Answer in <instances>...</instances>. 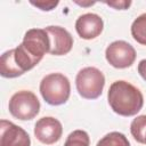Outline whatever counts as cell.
Here are the masks:
<instances>
[{
  "instance_id": "1",
  "label": "cell",
  "mask_w": 146,
  "mask_h": 146,
  "mask_svg": "<svg viewBox=\"0 0 146 146\" xmlns=\"http://www.w3.org/2000/svg\"><path fill=\"white\" fill-rule=\"evenodd\" d=\"M15 60L25 73L32 70L50 50V40L44 29H30L24 34L22 43L14 48Z\"/></svg>"
},
{
  "instance_id": "2",
  "label": "cell",
  "mask_w": 146,
  "mask_h": 146,
  "mask_svg": "<svg viewBox=\"0 0 146 146\" xmlns=\"http://www.w3.org/2000/svg\"><path fill=\"white\" fill-rule=\"evenodd\" d=\"M107 100L113 112L122 116L136 115L144 105L140 90L123 80H117L110 86Z\"/></svg>"
},
{
  "instance_id": "3",
  "label": "cell",
  "mask_w": 146,
  "mask_h": 146,
  "mask_svg": "<svg viewBox=\"0 0 146 146\" xmlns=\"http://www.w3.org/2000/svg\"><path fill=\"white\" fill-rule=\"evenodd\" d=\"M40 94L46 103L52 106L65 104L71 94V83L62 73H50L40 82Z\"/></svg>"
},
{
  "instance_id": "4",
  "label": "cell",
  "mask_w": 146,
  "mask_h": 146,
  "mask_svg": "<svg viewBox=\"0 0 146 146\" xmlns=\"http://www.w3.org/2000/svg\"><path fill=\"white\" fill-rule=\"evenodd\" d=\"M75 86L81 97L86 99H96L103 92L105 76L97 67L88 66L80 70L76 74Z\"/></svg>"
},
{
  "instance_id": "5",
  "label": "cell",
  "mask_w": 146,
  "mask_h": 146,
  "mask_svg": "<svg viewBox=\"0 0 146 146\" xmlns=\"http://www.w3.org/2000/svg\"><path fill=\"white\" fill-rule=\"evenodd\" d=\"M8 108L10 114L18 120H32L40 111V102L32 91L21 90L11 96Z\"/></svg>"
},
{
  "instance_id": "6",
  "label": "cell",
  "mask_w": 146,
  "mask_h": 146,
  "mask_svg": "<svg viewBox=\"0 0 146 146\" xmlns=\"http://www.w3.org/2000/svg\"><path fill=\"white\" fill-rule=\"evenodd\" d=\"M106 60L115 68H127L136 59L135 48L123 40L113 41L105 50Z\"/></svg>"
},
{
  "instance_id": "7",
  "label": "cell",
  "mask_w": 146,
  "mask_h": 146,
  "mask_svg": "<svg viewBox=\"0 0 146 146\" xmlns=\"http://www.w3.org/2000/svg\"><path fill=\"white\" fill-rule=\"evenodd\" d=\"M63 133L62 123L52 116H43L39 119L34 125L35 138L46 145L58 141Z\"/></svg>"
},
{
  "instance_id": "8",
  "label": "cell",
  "mask_w": 146,
  "mask_h": 146,
  "mask_svg": "<svg viewBox=\"0 0 146 146\" xmlns=\"http://www.w3.org/2000/svg\"><path fill=\"white\" fill-rule=\"evenodd\" d=\"M0 146H31V139L23 128L8 120H1Z\"/></svg>"
},
{
  "instance_id": "9",
  "label": "cell",
  "mask_w": 146,
  "mask_h": 146,
  "mask_svg": "<svg viewBox=\"0 0 146 146\" xmlns=\"http://www.w3.org/2000/svg\"><path fill=\"white\" fill-rule=\"evenodd\" d=\"M44 30L50 40L49 54L54 56H63L71 51L73 47V38L71 33L62 26H47Z\"/></svg>"
},
{
  "instance_id": "10",
  "label": "cell",
  "mask_w": 146,
  "mask_h": 146,
  "mask_svg": "<svg viewBox=\"0 0 146 146\" xmlns=\"http://www.w3.org/2000/svg\"><path fill=\"white\" fill-rule=\"evenodd\" d=\"M104 29V22L102 17L94 13H87L78 17L75 22V30L80 38L84 40H91L97 38Z\"/></svg>"
},
{
  "instance_id": "11",
  "label": "cell",
  "mask_w": 146,
  "mask_h": 146,
  "mask_svg": "<svg viewBox=\"0 0 146 146\" xmlns=\"http://www.w3.org/2000/svg\"><path fill=\"white\" fill-rule=\"evenodd\" d=\"M0 74L3 78H17L24 74L15 60V49L7 50L1 55Z\"/></svg>"
},
{
  "instance_id": "12",
  "label": "cell",
  "mask_w": 146,
  "mask_h": 146,
  "mask_svg": "<svg viewBox=\"0 0 146 146\" xmlns=\"http://www.w3.org/2000/svg\"><path fill=\"white\" fill-rule=\"evenodd\" d=\"M131 35L138 43L146 46V13L139 15L132 22Z\"/></svg>"
},
{
  "instance_id": "13",
  "label": "cell",
  "mask_w": 146,
  "mask_h": 146,
  "mask_svg": "<svg viewBox=\"0 0 146 146\" xmlns=\"http://www.w3.org/2000/svg\"><path fill=\"white\" fill-rule=\"evenodd\" d=\"M130 132L136 141L146 144V114L139 115L132 120L130 124Z\"/></svg>"
},
{
  "instance_id": "14",
  "label": "cell",
  "mask_w": 146,
  "mask_h": 146,
  "mask_svg": "<svg viewBox=\"0 0 146 146\" xmlns=\"http://www.w3.org/2000/svg\"><path fill=\"white\" fill-rule=\"evenodd\" d=\"M96 146H130V143L123 133L119 131H112L105 135Z\"/></svg>"
},
{
  "instance_id": "15",
  "label": "cell",
  "mask_w": 146,
  "mask_h": 146,
  "mask_svg": "<svg viewBox=\"0 0 146 146\" xmlns=\"http://www.w3.org/2000/svg\"><path fill=\"white\" fill-rule=\"evenodd\" d=\"M89 144L90 138L84 130H74L67 136L64 146H89Z\"/></svg>"
},
{
  "instance_id": "16",
  "label": "cell",
  "mask_w": 146,
  "mask_h": 146,
  "mask_svg": "<svg viewBox=\"0 0 146 146\" xmlns=\"http://www.w3.org/2000/svg\"><path fill=\"white\" fill-rule=\"evenodd\" d=\"M31 5L38 7L39 9L43 10V11H50L54 8H56L59 3V1H30Z\"/></svg>"
},
{
  "instance_id": "17",
  "label": "cell",
  "mask_w": 146,
  "mask_h": 146,
  "mask_svg": "<svg viewBox=\"0 0 146 146\" xmlns=\"http://www.w3.org/2000/svg\"><path fill=\"white\" fill-rule=\"evenodd\" d=\"M104 3H106L110 7H113L115 9H120V10H125L131 6V1L130 0H115V1H104Z\"/></svg>"
},
{
  "instance_id": "18",
  "label": "cell",
  "mask_w": 146,
  "mask_h": 146,
  "mask_svg": "<svg viewBox=\"0 0 146 146\" xmlns=\"http://www.w3.org/2000/svg\"><path fill=\"white\" fill-rule=\"evenodd\" d=\"M137 68H138V73L140 74V76L146 81V59H141Z\"/></svg>"
},
{
  "instance_id": "19",
  "label": "cell",
  "mask_w": 146,
  "mask_h": 146,
  "mask_svg": "<svg viewBox=\"0 0 146 146\" xmlns=\"http://www.w3.org/2000/svg\"><path fill=\"white\" fill-rule=\"evenodd\" d=\"M75 3H78L79 6H82V7H87V6H92V5H95L96 2H91V1H89V2H80V1H74Z\"/></svg>"
}]
</instances>
